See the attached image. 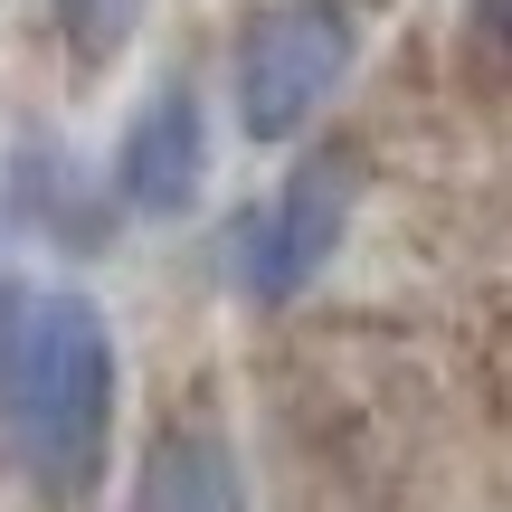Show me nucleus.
Listing matches in <instances>:
<instances>
[{
	"instance_id": "f257e3e1",
	"label": "nucleus",
	"mask_w": 512,
	"mask_h": 512,
	"mask_svg": "<svg viewBox=\"0 0 512 512\" xmlns=\"http://www.w3.org/2000/svg\"><path fill=\"white\" fill-rule=\"evenodd\" d=\"M0 399H10V437L48 494H86L114 437V323L95 294L57 285L19 313L10 361H0Z\"/></svg>"
},
{
	"instance_id": "f03ea898",
	"label": "nucleus",
	"mask_w": 512,
	"mask_h": 512,
	"mask_svg": "<svg viewBox=\"0 0 512 512\" xmlns=\"http://www.w3.org/2000/svg\"><path fill=\"white\" fill-rule=\"evenodd\" d=\"M351 57H361V29H351L342 0H275V10H256L238 38V124L256 143H294L342 95Z\"/></svg>"
},
{
	"instance_id": "7ed1b4c3",
	"label": "nucleus",
	"mask_w": 512,
	"mask_h": 512,
	"mask_svg": "<svg viewBox=\"0 0 512 512\" xmlns=\"http://www.w3.org/2000/svg\"><path fill=\"white\" fill-rule=\"evenodd\" d=\"M342 228H351V162L313 152V162L294 171V181L275 190L256 219H247V238H238V275H247V294H256V304H294V294H304L313 275L332 266Z\"/></svg>"
},
{
	"instance_id": "20e7f679",
	"label": "nucleus",
	"mask_w": 512,
	"mask_h": 512,
	"mask_svg": "<svg viewBox=\"0 0 512 512\" xmlns=\"http://www.w3.org/2000/svg\"><path fill=\"white\" fill-rule=\"evenodd\" d=\"M209 181V114L190 86H152L143 114L114 143V200L143 209V219H181Z\"/></svg>"
},
{
	"instance_id": "39448f33",
	"label": "nucleus",
	"mask_w": 512,
	"mask_h": 512,
	"mask_svg": "<svg viewBox=\"0 0 512 512\" xmlns=\"http://www.w3.org/2000/svg\"><path fill=\"white\" fill-rule=\"evenodd\" d=\"M133 512H247L238 446L219 427H171L133 475Z\"/></svg>"
},
{
	"instance_id": "423d86ee",
	"label": "nucleus",
	"mask_w": 512,
	"mask_h": 512,
	"mask_svg": "<svg viewBox=\"0 0 512 512\" xmlns=\"http://www.w3.org/2000/svg\"><path fill=\"white\" fill-rule=\"evenodd\" d=\"M133 19H143V0H57V29H67V48L86 57V67H105V57L124 48Z\"/></svg>"
}]
</instances>
